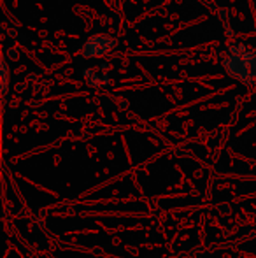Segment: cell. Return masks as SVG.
I'll return each mask as SVG.
<instances>
[{
    "mask_svg": "<svg viewBox=\"0 0 256 258\" xmlns=\"http://www.w3.org/2000/svg\"><path fill=\"white\" fill-rule=\"evenodd\" d=\"M223 69L230 78L237 79L242 85H256V49L247 44H232L223 58Z\"/></svg>",
    "mask_w": 256,
    "mask_h": 258,
    "instance_id": "1",
    "label": "cell"
},
{
    "mask_svg": "<svg viewBox=\"0 0 256 258\" xmlns=\"http://www.w3.org/2000/svg\"><path fill=\"white\" fill-rule=\"evenodd\" d=\"M118 46L116 37L109 34H95L88 37L79 48V56L82 58H100L106 56Z\"/></svg>",
    "mask_w": 256,
    "mask_h": 258,
    "instance_id": "2",
    "label": "cell"
},
{
    "mask_svg": "<svg viewBox=\"0 0 256 258\" xmlns=\"http://www.w3.org/2000/svg\"><path fill=\"white\" fill-rule=\"evenodd\" d=\"M82 76L88 81V85L93 86V88H104V86H109L111 83L109 74L107 72H100L99 69H84Z\"/></svg>",
    "mask_w": 256,
    "mask_h": 258,
    "instance_id": "3",
    "label": "cell"
},
{
    "mask_svg": "<svg viewBox=\"0 0 256 258\" xmlns=\"http://www.w3.org/2000/svg\"><path fill=\"white\" fill-rule=\"evenodd\" d=\"M2 93H6L7 92V65H6V61L2 63Z\"/></svg>",
    "mask_w": 256,
    "mask_h": 258,
    "instance_id": "4",
    "label": "cell"
}]
</instances>
